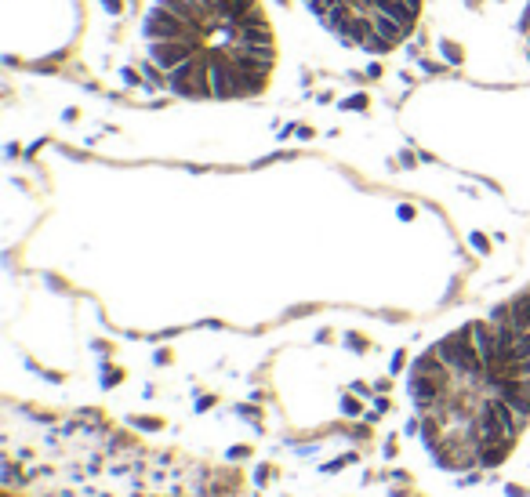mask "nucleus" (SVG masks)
Segmentation results:
<instances>
[{"label": "nucleus", "mask_w": 530, "mask_h": 497, "mask_svg": "<svg viewBox=\"0 0 530 497\" xmlns=\"http://www.w3.org/2000/svg\"><path fill=\"white\" fill-rule=\"evenodd\" d=\"M440 15H447L461 33L473 29L483 37H505L516 29L530 0H432Z\"/></svg>", "instance_id": "nucleus-3"}, {"label": "nucleus", "mask_w": 530, "mask_h": 497, "mask_svg": "<svg viewBox=\"0 0 530 497\" xmlns=\"http://www.w3.org/2000/svg\"><path fill=\"white\" fill-rule=\"evenodd\" d=\"M135 55L153 87L175 99H262L280 73L272 0H145Z\"/></svg>", "instance_id": "nucleus-1"}, {"label": "nucleus", "mask_w": 530, "mask_h": 497, "mask_svg": "<svg viewBox=\"0 0 530 497\" xmlns=\"http://www.w3.org/2000/svg\"><path fill=\"white\" fill-rule=\"evenodd\" d=\"M327 55L349 66H378L403 51L432 0H291Z\"/></svg>", "instance_id": "nucleus-2"}]
</instances>
